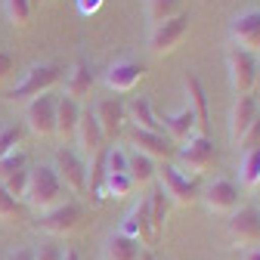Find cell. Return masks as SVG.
<instances>
[{
  "mask_svg": "<svg viewBox=\"0 0 260 260\" xmlns=\"http://www.w3.org/2000/svg\"><path fill=\"white\" fill-rule=\"evenodd\" d=\"M22 202H25L31 211H38V214L53 211L56 205L65 202V186H62V180L56 177L53 165H38V168L28 171V186H25Z\"/></svg>",
  "mask_w": 260,
  "mask_h": 260,
  "instance_id": "cell-1",
  "label": "cell"
},
{
  "mask_svg": "<svg viewBox=\"0 0 260 260\" xmlns=\"http://www.w3.org/2000/svg\"><path fill=\"white\" fill-rule=\"evenodd\" d=\"M59 78H62V69L56 62H35V65H28L22 81L7 93V103H28V100H35V96H41V93H50Z\"/></svg>",
  "mask_w": 260,
  "mask_h": 260,
  "instance_id": "cell-2",
  "label": "cell"
},
{
  "mask_svg": "<svg viewBox=\"0 0 260 260\" xmlns=\"http://www.w3.org/2000/svg\"><path fill=\"white\" fill-rule=\"evenodd\" d=\"M174 158H177V168L186 174H192V177H202V174H208L211 168H217V161H220V155H217V146L208 140V134L202 137H192V140H186L183 146H177V152H174Z\"/></svg>",
  "mask_w": 260,
  "mask_h": 260,
  "instance_id": "cell-3",
  "label": "cell"
},
{
  "mask_svg": "<svg viewBox=\"0 0 260 260\" xmlns=\"http://www.w3.org/2000/svg\"><path fill=\"white\" fill-rule=\"evenodd\" d=\"M158 189L165 192V199L168 202H174V205H180V208H189V205H195L199 202V183H195L189 174H183L174 161H165V165L158 168Z\"/></svg>",
  "mask_w": 260,
  "mask_h": 260,
  "instance_id": "cell-4",
  "label": "cell"
},
{
  "mask_svg": "<svg viewBox=\"0 0 260 260\" xmlns=\"http://www.w3.org/2000/svg\"><path fill=\"white\" fill-rule=\"evenodd\" d=\"M226 239L236 248L248 251L260 245V208L248 205V208H236L226 220Z\"/></svg>",
  "mask_w": 260,
  "mask_h": 260,
  "instance_id": "cell-5",
  "label": "cell"
},
{
  "mask_svg": "<svg viewBox=\"0 0 260 260\" xmlns=\"http://www.w3.org/2000/svg\"><path fill=\"white\" fill-rule=\"evenodd\" d=\"M84 226V208L78 202H62L53 211L38 214V230L47 236H72Z\"/></svg>",
  "mask_w": 260,
  "mask_h": 260,
  "instance_id": "cell-6",
  "label": "cell"
},
{
  "mask_svg": "<svg viewBox=\"0 0 260 260\" xmlns=\"http://www.w3.org/2000/svg\"><path fill=\"white\" fill-rule=\"evenodd\" d=\"M226 75H230V87L236 96H248L257 84V56L239 47L226 50Z\"/></svg>",
  "mask_w": 260,
  "mask_h": 260,
  "instance_id": "cell-7",
  "label": "cell"
},
{
  "mask_svg": "<svg viewBox=\"0 0 260 260\" xmlns=\"http://www.w3.org/2000/svg\"><path fill=\"white\" fill-rule=\"evenodd\" d=\"M53 171L56 177L62 180L65 189H72V192H87V161L69 149V146H59L53 152Z\"/></svg>",
  "mask_w": 260,
  "mask_h": 260,
  "instance_id": "cell-8",
  "label": "cell"
},
{
  "mask_svg": "<svg viewBox=\"0 0 260 260\" xmlns=\"http://www.w3.org/2000/svg\"><path fill=\"white\" fill-rule=\"evenodd\" d=\"M186 35H189V13H180V16L161 22V25H152V31H149V50L155 56H168V53H174L183 44Z\"/></svg>",
  "mask_w": 260,
  "mask_h": 260,
  "instance_id": "cell-9",
  "label": "cell"
},
{
  "mask_svg": "<svg viewBox=\"0 0 260 260\" xmlns=\"http://www.w3.org/2000/svg\"><path fill=\"white\" fill-rule=\"evenodd\" d=\"M75 143H78V155L87 161H96V158H103L106 155V137H103V130H100V124H96V118H93V112L90 109H81V118H78V130H75Z\"/></svg>",
  "mask_w": 260,
  "mask_h": 260,
  "instance_id": "cell-10",
  "label": "cell"
},
{
  "mask_svg": "<svg viewBox=\"0 0 260 260\" xmlns=\"http://www.w3.org/2000/svg\"><path fill=\"white\" fill-rule=\"evenodd\" d=\"M230 41L233 47L239 50H248V53H260V7H248L242 13L233 16L230 22Z\"/></svg>",
  "mask_w": 260,
  "mask_h": 260,
  "instance_id": "cell-11",
  "label": "cell"
},
{
  "mask_svg": "<svg viewBox=\"0 0 260 260\" xmlns=\"http://www.w3.org/2000/svg\"><path fill=\"white\" fill-rule=\"evenodd\" d=\"M25 127L41 140L53 137V130H56V96L53 93H41L25 103Z\"/></svg>",
  "mask_w": 260,
  "mask_h": 260,
  "instance_id": "cell-12",
  "label": "cell"
},
{
  "mask_svg": "<svg viewBox=\"0 0 260 260\" xmlns=\"http://www.w3.org/2000/svg\"><path fill=\"white\" fill-rule=\"evenodd\" d=\"M199 199L205 202V208L211 214H226V217H230L239 208V186L230 177H217L214 183H208L199 192Z\"/></svg>",
  "mask_w": 260,
  "mask_h": 260,
  "instance_id": "cell-13",
  "label": "cell"
},
{
  "mask_svg": "<svg viewBox=\"0 0 260 260\" xmlns=\"http://www.w3.org/2000/svg\"><path fill=\"white\" fill-rule=\"evenodd\" d=\"M143 75H146V65L140 59L124 56V59H115L109 69H106V87L112 93H130V90L143 81Z\"/></svg>",
  "mask_w": 260,
  "mask_h": 260,
  "instance_id": "cell-14",
  "label": "cell"
},
{
  "mask_svg": "<svg viewBox=\"0 0 260 260\" xmlns=\"http://www.w3.org/2000/svg\"><path fill=\"white\" fill-rule=\"evenodd\" d=\"M28 171L31 168H28V158H25L22 149L4 155V158H0V186H4L13 199H22L25 186H28Z\"/></svg>",
  "mask_w": 260,
  "mask_h": 260,
  "instance_id": "cell-15",
  "label": "cell"
},
{
  "mask_svg": "<svg viewBox=\"0 0 260 260\" xmlns=\"http://www.w3.org/2000/svg\"><path fill=\"white\" fill-rule=\"evenodd\" d=\"M158 121H161V134H165L174 146H183L186 140L199 137V124H195V115H192V109H189L186 103H183L177 112L158 118Z\"/></svg>",
  "mask_w": 260,
  "mask_h": 260,
  "instance_id": "cell-16",
  "label": "cell"
},
{
  "mask_svg": "<svg viewBox=\"0 0 260 260\" xmlns=\"http://www.w3.org/2000/svg\"><path fill=\"white\" fill-rule=\"evenodd\" d=\"M130 146H134V152H140V155H146V158H152V161H171L174 158V143L165 137V134H149V130H130Z\"/></svg>",
  "mask_w": 260,
  "mask_h": 260,
  "instance_id": "cell-17",
  "label": "cell"
},
{
  "mask_svg": "<svg viewBox=\"0 0 260 260\" xmlns=\"http://www.w3.org/2000/svg\"><path fill=\"white\" fill-rule=\"evenodd\" d=\"M90 112H93V118H96V124H100V130H103L106 140H118V137H121L124 121H127L124 103H121V100H115V96H106V100H100Z\"/></svg>",
  "mask_w": 260,
  "mask_h": 260,
  "instance_id": "cell-18",
  "label": "cell"
},
{
  "mask_svg": "<svg viewBox=\"0 0 260 260\" xmlns=\"http://www.w3.org/2000/svg\"><path fill=\"white\" fill-rule=\"evenodd\" d=\"M260 118V109H257V100L248 93V96H236V103L230 109V121H226V130H230V140L233 146L248 134V127Z\"/></svg>",
  "mask_w": 260,
  "mask_h": 260,
  "instance_id": "cell-19",
  "label": "cell"
},
{
  "mask_svg": "<svg viewBox=\"0 0 260 260\" xmlns=\"http://www.w3.org/2000/svg\"><path fill=\"white\" fill-rule=\"evenodd\" d=\"M118 233H124V236H130V239H137L143 248L155 242L152 220H149V202H146V199H143V202H137L134 208L127 211V217L121 220V230H118Z\"/></svg>",
  "mask_w": 260,
  "mask_h": 260,
  "instance_id": "cell-20",
  "label": "cell"
},
{
  "mask_svg": "<svg viewBox=\"0 0 260 260\" xmlns=\"http://www.w3.org/2000/svg\"><path fill=\"white\" fill-rule=\"evenodd\" d=\"M183 93H186V106L195 115V124H199V134L205 137V130H208V93H205V84L195 72L183 75Z\"/></svg>",
  "mask_w": 260,
  "mask_h": 260,
  "instance_id": "cell-21",
  "label": "cell"
},
{
  "mask_svg": "<svg viewBox=\"0 0 260 260\" xmlns=\"http://www.w3.org/2000/svg\"><path fill=\"white\" fill-rule=\"evenodd\" d=\"M93 84H96V78H93L90 62L87 59H75L69 75H65V93L62 96H69V100H75V103H84L90 96V90H93Z\"/></svg>",
  "mask_w": 260,
  "mask_h": 260,
  "instance_id": "cell-22",
  "label": "cell"
},
{
  "mask_svg": "<svg viewBox=\"0 0 260 260\" xmlns=\"http://www.w3.org/2000/svg\"><path fill=\"white\" fill-rule=\"evenodd\" d=\"M78 118H81V103L69 100V96H56V130H53V137L69 143L78 130Z\"/></svg>",
  "mask_w": 260,
  "mask_h": 260,
  "instance_id": "cell-23",
  "label": "cell"
},
{
  "mask_svg": "<svg viewBox=\"0 0 260 260\" xmlns=\"http://www.w3.org/2000/svg\"><path fill=\"white\" fill-rule=\"evenodd\" d=\"M124 115L137 130L161 134V121H158V115H155V109H152V103L146 100V96H130V103L124 106Z\"/></svg>",
  "mask_w": 260,
  "mask_h": 260,
  "instance_id": "cell-24",
  "label": "cell"
},
{
  "mask_svg": "<svg viewBox=\"0 0 260 260\" xmlns=\"http://www.w3.org/2000/svg\"><path fill=\"white\" fill-rule=\"evenodd\" d=\"M140 254H143V245L124 233H112L103 242V260H140Z\"/></svg>",
  "mask_w": 260,
  "mask_h": 260,
  "instance_id": "cell-25",
  "label": "cell"
},
{
  "mask_svg": "<svg viewBox=\"0 0 260 260\" xmlns=\"http://www.w3.org/2000/svg\"><path fill=\"white\" fill-rule=\"evenodd\" d=\"M127 174H130V180H134V186H149L155 180L158 168H155L152 158H146V155H140V152L130 149L127 152Z\"/></svg>",
  "mask_w": 260,
  "mask_h": 260,
  "instance_id": "cell-26",
  "label": "cell"
},
{
  "mask_svg": "<svg viewBox=\"0 0 260 260\" xmlns=\"http://www.w3.org/2000/svg\"><path fill=\"white\" fill-rule=\"evenodd\" d=\"M239 180L245 189H257L260 186V146L257 149H245L239 158Z\"/></svg>",
  "mask_w": 260,
  "mask_h": 260,
  "instance_id": "cell-27",
  "label": "cell"
},
{
  "mask_svg": "<svg viewBox=\"0 0 260 260\" xmlns=\"http://www.w3.org/2000/svg\"><path fill=\"white\" fill-rule=\"evenodd\" d=\"M180 13H186L183 0H146V19L152 25H161V22H168Z\"/></svg>",
  "mask_w": 260,
  "mask_h": 260,
  "instance_id": "cell-28",
  "label": "cell"
},
{
  "mask_svg": "<svg viewBox=\"0 0 260 260\" xmlns=\"http://www.w3.org/2000/svg\"><path fill=\"white\" fill-rule=\"evenodd\" d=\"M146 202H149V220H152V233H155V239L161 236V230H165V220H168V199H165V192L161 189H152L149 195H146Z\"/></svg>",
  "mask_w": 260,
  "mask_h": 260,
  "instance_id": "cell-29",
  "label": "cell"
},
{
  "mask_svg": "<svg viewBox=\"0 0 260 260\" xmlns=\"http://www.w3.org/2000/svg\"><path fill=\"white\" fill-rule=\"evenodd\" d=\"M134 189L137 186L130 180V174H106V180H103V195H109V199H127Z\"/></svg>",
  "mask_w": 260,
  "mask_h": 260,
  "instance_id": "cell-30",
  "label": "cell"
},
{
  "mask_svg": "<svg viewBox=\"0 0 260 260\" xmlns=\"http://www.w3.org/2000/svg\"><path fill=\"white\" fill-rule=\"evenodd\" d=\"M4 13H7V22L13 28H25L31 22L35 7H31V0H4Z\"/></svg>",
  "mask_w": 260,
  "mask_h": 260,
  "instance_id": "cell-31",
  "label": "cell"
},
{
  "mask_svg": "<svg viewBox=\"0 0 260 260\" xmlns=\"http://www.w3.org/2000/svg\"><path fill=\"white\" fill-rule=\"evenodd\" d=\"M19 140H22V127L19 124H7V127H0V158L10 155L19 149Z\"/></svg>",
  "mask_w": 260,
  "mask_h": 260,
  "instance_id": "cell-32",
  "label": "cell"
},
{
  "mask_svg": "<svg viewBox=\"0 0 260 260\" xmlns=\"http://www.w3.org/2000/svg\"><path fill=\"white\" fill-rule=\"evenodd\" d=\"M19 199H13V195L0 186V220H13V217H19Z\"/></svg>",
  "mask_w": 260,
  "mask_h": 260,
  "instance_id": "cell-33",
  "label": "cell"
},
{
  "mask_svg": "<svg viewBox=\"0 0 260 260\" xmlns=\"http://www.w3.org/2000/svg\"><path fill=\"white\" fill-rule=\"evenodd\" d=\"M257 146H260V118L248 127V134L236 143V149H239V152H245V149H257Z\"/></svg>",
  "mask_w": 260,
  "mask_h": 260,
  "instance_id": "cell-34",
  "label": "cell"
},
{
  "mask_svg": "<svg viewBox=\"0 0 260 260\" xmlns=\"http://www.w3.org/2000/svg\"><path fill=\"white\" fill-rule=\"evenodd\" d=\"M35 260H62V248L56 242H44L35 248Z\"/></svg>",
  "mask_w": 260,
  "mask_h": 260,
  "instance_id": "cell-35",
  "label": "cell"
},
{
  "mask_svg": "<svg viewBox=\"0 0 260 260\" xmlns=\"http://www.w3.org/2000/svg\"><path fill=\"white\" fill-rule=\"evenodd\" d=\"M16 72V59L7 53V50H0V84H7Z\"/></svg>",
  "mask_w": 260,
  "mask_h": 260,
  "instance_id": "cell-36",
  "label": "cell"
},
{
  "mask_svg": "<svg viewBox=\"0 0 260 260\" xmlns=\"http://www.w3.org/2000/svg\"><path fill=\"white\" fill-rule=\"evenodd\" d=\"M7 260H35V248H16L7 254Z\"/></svg>",
  "mask_w": 260,
  "mask_h": 260,
  "instance_id": "cell-37",
  "label": "cell"
},
{
  "mask_svg": "<svg viewBox=\"0 0 260 260\" xmlns=\"http://www.w3.org/2000/svg\"><path fill=\"white\" fill-rule=\"evenodd\" d=\"M78 7H81V13H96L103 7V0H78Z\"/></svg>",
  "mask_w": 260,
  "mask_h": 260,
  "instance_id": "cell-38",
  "label": "cell"
},
{
  "mask_svg": "<svg viewBox=\"0 0 260 260\" xmlns=\"http://www.w3.org/2000/svg\"><path fill=\"white\" fill-rule=\"evenodd\" d=\"M242 260H260V245H257V248H248V251H242Z\"/></svg>",
  "mask_w": 260,
  "mask_h": 260,
  "instance_id": "cell-39",
  "label": "cell"
},
{
  "mask_svg": "<svg viewBox=\"0 0 260 260\" xmlns=\"http://www.w3.org/2000/svg\"><path fill=\"white\" fill-rule=\"evenodd\" d=\"M62 260H81V254L75 248H62Z\"/></svg>",
  "mask_w": 260,
  "mask_h": 260,
  "instance_id": "cell-40",
  "label": "cell"
},
{
  "mask_svg": "<svg viewBox=\"0 0 260 260\" xmlns=\"http://www.w3.org/2000/svg\"><path fill=\"white\" fill-rule=\"evenodd\" d=\"M140 260H155V254H152L149 248H143V254H140Z\"/></svg>",
  "mask_w": 260,
  "mask_h": 260,
  "instance_id": "cell-41",
  "label": "cell"
},
{
  "mask_svg": "<svg viewBox=\"0 0 260 260\" xmlns=\"http://www.w3.org/2000/svg\"><path fill=\"white\" fill-rule=\"evenodd\" d=\"M257 81H260V59H257Z\"/></svg>",
  "mask_w": 260,
  "mask_h": 260,
  "instance_id": "cell-42",
  "label": "cell"
},
{
  "mask_svg": "<svg viewBox=\"0 0 260 260\" xmlns=\"http://www.w3.org/2000/svg\"><path fill=\"white\" fill-rule=\"evenodd\" d=\"M31 7H41V0H31Z\"/></svg>",
  "mask_w": 260,
  "mask_h": 260,
  "instance_id": "cell-43",
  "label": "cell"
},
{
  "mask_svg": "<svg viewBox=\"0 0 260 260\" xmlns=\"http://www.w3.org/2000/svg\"><path fill=\"white\" fill-rule=\"evenodd\" d=\"M254 192H257V199H260V186H257V189H254Z\"/></svg>",
  "mask_w": 260,
  "mask_h": 260,
  "instance_id": "cell-44",
  "label": "cell"
},
{
  "mask_svg": "<svg viewBox=\"0 0 260 260\" xmlns=\"http://www.w3.org/2000/svg\"><path fill=\"white\" fill-rule=\"evenodd\" d=\"M257 109H260V100H257Z\"/></svg>",
  "mask_w": 260,
  "mask_h": 260,
  "instance_id": "cell-45",
  "label": "cell"
},
{
  "mask_svg": "<svg viewBox=\"0 0 260 260\" xmlns=\"http://www.w3.org/2000/svg\"><path fill=\"white\" fill-rule=\"evenodd\" d=\"M50 4H53V0H50Z\"/></svg>",
  "mask_w": 260,
  "mask_h": 260,
  "instance_id": "cell-46",
  "label": "cell"
}]
</instances>
